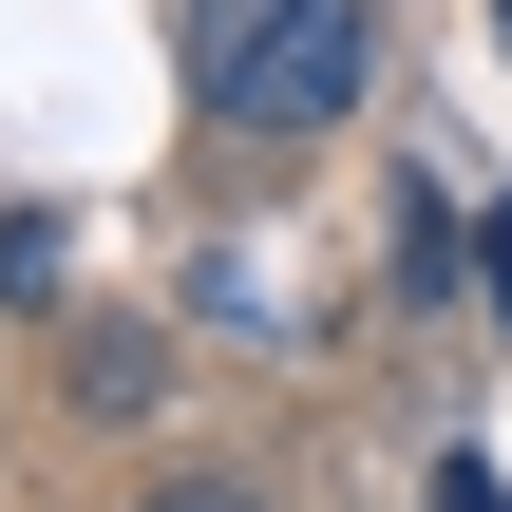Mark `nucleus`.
Here are the masks:
<instances>
[{
  "instance_id": "obj_1",
  "label": "nucleus",
  "mask_w": 512,
  "mask_h": 512,
  "mask_svg": "<svg viewBox=\"0 0 512 512\" xmlns=\"http://www.w3.org/2000/svg\"><path fill=\"white\" fill-rule=\"evenodd\" d=\"M171 76H190V114H209V133L304 152V133H342V114H361L380 19H361V0H171Z\"/></svg>"
},
{
  "instance_id": "obj_2",
  "label": "nucleus",
  "mask_w": 512,
  "mask_h": 512,
  "mask_svg": "<svg viewBox=\"0 0 512 512\" xmlns=\"http://www.w3.org/2000/svg\"><path fill=\"white\" fill-rule=\"evenodd\" d=\"M437 512H512V475H494V456H456V475H437Z\"/></svg>"
},
{
  "instance_id": "obj_3",
  "label": "nucleus",
  "mask_w": 512,
  "mask_h": 512,
  "mask_svg": "<svg viewBox=\"0 0 512 512\" xmlns=\"http://www.w3.org/2000/svg\"><path fill=\"white\" fill-rule=\"evenodd\" d=\"M494 38H512V0H494Z\"/></svg>"
}]
</instances>
